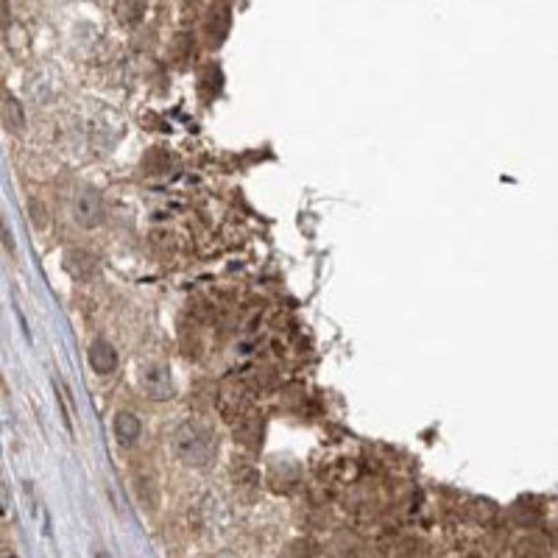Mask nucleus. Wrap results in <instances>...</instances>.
Instances as JSON below:
<instances>
[{"instance_id":"obj_1","label":"nucleus","mask_w":558,"mask_h":558,"mask_svg":"<svg viewBox=\"0 0 558 558\" xmlns=\"http://www.w3.org/2000/svg\"><path fill=\"white\" fill-rule=\"evenodd\" d=\"M173 455L185 466L202 469L215 455V438L202 422H182L173 430Z\"/></svg>"},{"instance_id":"obj_2","label":"nucleus","mask_w":558,"mask_h":558,"mask_svg":"<svg viewBox=\"0 0 558 558\" xmlns=\"http://www.w3.org/2000/svg\"><path fill=\"white\" fill-rule=\"evenodd\" d=\"M137 383H140L143 396H148L154 403H165L176 394L173 374H171L168 363H143V369L137 374Z\"/></svg>"},{"instance_id":"obj_3","label":"nucleus","mask_w":558,"mask_h":558,"mask_svg":"<svg viewBox=\"0 0 558 558\" xmlns=\"http://www.w3.org/2000/svg\"><path fill=\"white\" fill-rule=\"evenodd\" d=\"M107 218V207H104V198L98 195V190L92 187H84L78 190L76 198H73V221L82 227V229H95L101 227Z\"/></svg>"},{"instance_id":"obj_4","label":"nucleus","mask_w":558,"mask_h":558,"mask_svg":"<svg viewBox=\"0 0 558 558\" xmlns=\"http://www.w3.org/2000/svg\"><path fill=\"white\" fill-rule=\"evenodd\" d=\"M112 433L121 447H134L140 442V435H143V422H140L132 411H117L112 422Z\"/></svg>"},{"instance_id":"obj_5","label":"nucleus","mask_w":558,"mask_h":558,"mask_svg":"<svg viewBox=\"0 0 558 558\" xmlns=\"http://www.w3.org/2000/svg\"><path fill=\"white\" fill-rule=\"evenodd\" d=\"M87 361L95 374H112L117 369V349L107 341V338H95L90 352H87Z\"/></svg>"},{"instance_id":"obj_6","label":"nucleus","mask_w":558,"mask_h":558,"mask_svg":"<svg viewBox=\"0 0 558 558\" xmlns=\"http://www.w3.org/2000/svg\"><path fill=\"white\" fill-rule=\"evenodd\" d=\"M65 271L73 279H90L98 271V263H95V257L90 251H84V249H70L65 254Z\"/></svg>"},{"instance_id":"obj_7","label":"nucleus","mask_w":558,"mask_h":558,"mask_svg":"<svg viewBox=\"0 0 558 558\" xmlns=\"http://www.w3.org/2000/svg\"><path fill=\"white\" fill-rule=\"evenodd\" d=\"M146 6H148V0H117L115 14L124 26H137L146 14Z\"/></svg>"},{"instance_id":"obj_8","label":"nucleus","mask_w":558,"mask_h":558,"mask_svg":"<svg viewBox=\"0 0 558 558\" xmlns=\"http://www.w3.org/2000/svg\"><path fill=\"white\" fill-rule=\"evenodd\" d=\"M0 112H4V124L12 129V132H26V115H23V107H20L17 98L6 95L4 104H0Z\"/></svg>"},{"instance_id":"obj_9","label":"nucleus","mask_w":558,"mask_h":558,"mask_svg":"<svg viewBox=\"0 0 558 558\" xmlns=\"http://www.w3.org/2000/svg\"><path fill=\"white\" fill-rule=\"evenodd\" d=\"M9 511H12L9 489H6V483H4V481H0V520H4V516H9Z\"/></svg>"},{"instance_id":"obj_10","label":"nucleus","mask_w":558,"mask_h":558,"mask_svg":"<svg viewBox=\"0 0 558 558\" xmlns=\"http://www.w3.org/2000/svg\"><path fill=\"white\" fill-rule=\"evenodd\" d=\"M0 241H4L6 251H14V241H12V235H9L6 224H4V215H0Z\"/></svg>"},{"instance_id":"obj_11","label":"nucleus","mask_w":558,"mask_h":558,"mask_svg":"<svg viewBox=\"0 0 558 558\" xmlns=\"http://www.w3.org/2000/svg\"><path fill=\"white\" fill-rule=\"evenodd\" d=\"M212 558H241L237 553H232V550H221V553H215Z\"/></svg>"},{"instance_id":"obj_12","label":"nucleus","mask_w":558,"mask_h":558,"mask_svg":"<svg viewBox=\"0 0 558 558\" xmlns=\"http://www.w3.org/2000/svg\"><path fill=\"white\" fill-rule=\"evenodd\" d=\"M4 558H17V555H12V553H9V555H4Z\"/></svg>"}]
</instances>
